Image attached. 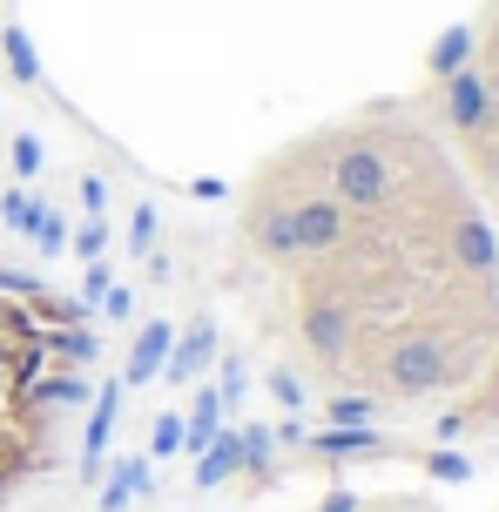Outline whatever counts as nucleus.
I'll use <instances>...</instances> for the list:
<instances>
[{
	"instance_id": "a878e982",
	"label": "nucleus",
	"mask_w": 499,
	"mask_h": 512,
	"mask_svg": "<svg viewBox=\"0 0 499 512\" xmlns=\"http://www.w3.org/2000/svg\"><path fill=\"white\" fill-rule=\"evenodd\" d=\"M54 351H61V358H68V364H88V358H95V351H102V344H95V337H88V331H68V337H54Z\"/></svg>"
},
{
	"instance_id": "9d476101",
	"label": "nucleus",
	"mask_w": 499,
	"mask_h": 512,
	"mask_svg": "<svg viewBox=\"0 0 499 512\" xmlns=\"http://www.w3.org/2000/svg\"><path fill=\"white\" fill-rule=\"evenodd\" d=\"M230 479H243V432H216L210 452L196 459V492H216Z\"/></svg>"
},
{
	"instance_id": "6ab92c4d",
	"label": "nucleus",
	"mask_w": 499,
	"mask_h": 512,
	"mask_svg": "<svg viewBox=\"0 0 499 512\" xmlns=\"http://www.w3.org/2000/svg\"><path fill=\"white\" fill-rule=\"evenodd\" d=\"M263 384H270V398H277V405H284L290 418H297V411L311 405V398H304V378H297L290 364H270V378H263Z\"/></svg>"
},
{
	"instance_id": "aec40b11",
	"label": "nucleus",
	"mask_w": 499,
	"mask_h": 512,
	"mask_svg": "<svg viewBox=\"0 0 499 512\" xmlns=\"http://www.w3.org/2000/svg\"><path fill=\"white\" fill-rule=\"evenodd\" d=\"M41 398H48V405H61V411H75V405H88L95 391H88V378H81V371H61V378L41 384Z\"/></svg>"
},
{
	"instance_id": "f257e3e1",
	"label": "nucleus",
	"mask_w": 499,
	"mask_h": 512,
	"mask_svg": "<svg viewBox=\"0 0 499 512\" xmlns=\"http://www.w3.org/2000/svg\"><path fill=\"white\" fill-rule=\"evenodd\" d=\"M351 230H358V216L317 176H297V155L284 169H263L250 216H243V236L263 263H331L351 243Z\"/></svg>"
},
{
	"instance_id": "cd10ccee",
	"label": "nucleus",
	"mask_w": 499,
	"mask_h": 512,
	"mask_svg": "<svg viewBox=\"0 0 499 512\" xmlns=\"http://www.w3.org/2000/svg\"><path fill=\"white\" fill-rule=\"evenodd\" d=\"M81 209L88 216H108V182L102 176H81Z\"/></svg>"
},
{
	"instance_id": "1a4fd4ad",
	"label": "nucleus",
	"mask_w": 499,
	"mask_h": 512,
	"mask_svg": "<svg viewBox=\"0 0 499 512\" xmlns=\"http://www.w3.org/2000/svg\"><path fill=\"white\" fill-rule=\"evenodd\" d=\"M317 459H378L385 452V438L371 432V425H324V432L304 438Z\"/></svg>"
},
{
	"instance_id": "5701e85b",
	"label": "nucleus",
	"mask_w": 499,
	"mask_h": 512,
	"mask_svg": "<svg viewBox=\"0 0 499 512\" xmlns=\"http://www.w3.org/2000/svg\"><path fill=\"white\" fill-rule=\"evenodd\" d=\"M115 290V270H108V256L88 263V277H81V310H102V297Z\"/></svg>"
},
{
	"instance_id": "7c9ffc66",
	"label": "nucleus",
	"mask_w": 499,
	"mask_h": 512,
	"mask_svg": "<svg viewBox=\"0 0 499 512\" xmlns=\"http://www.w3.org/2000/svg\"><path fill=\"white\" fill-rule=\"evenodd\" d=\"M365 512H425L419 499H385V506H365Z\"/></svg>"
},
{
	"instance_id": "2eb2a0df",
	"label": "nucleus",
	"mask_w": 499,
	"mask_h": 512,
	"mask_svg": "<svg viewBox=\"0 0 499 512\" xmlns=\"http://www.w3.org/2000/svg\"><path fill=\"white\" fill-rule=\"evenodd\" d=\"M34 250H41V256H61V250H68V216H61L54 203L34 209Z\"/></svg>"
},
{
	"instance_id": "bb28decb",
	"label": "nucleus",
	"mask_w": 499,
	"mask_h": 512,
	"mask_svg": "<svg viewBox=\"0 0 499 512\" xmlns=\"http://www.w3.org/2000/svg\"><path fill=\"white\" fill-rule=\"evenodd\" d=\"M102 317H108V324H129V317H135V290H129V283H115V290L102 297Z\"/></svg>"
},
{
	"instance_id": "c85d7f7f",
	"label": "nucleus",
	"mask_w": 499,
	"mask_h": 512,
	"mask_svg": "<svg viewBox=\"0 0 499 512\" xmlns=\"http://www.w3.org/2000/svg\"><path fill=\"white\" fill-rule=\"evenodd\" d=\"M0 290H21V297H34V290H41V283L27 277V270H0Z\"/></svg>"
},
{
	"instance_id": "f03ea898",
	"label": "nucleus",
	"mask_w": 499,
	"mask_h": 512,
	"mask_svg": "<svg viewBox=\"0 0 499 512\" xmlns=\"http://www.w3.org/2000/svg\"><path fill=\"white\" fill-rule=\"evenodd\" d=\"M317 182L338 196L351 216H378V209L398 203V189H405V169H398V149L385 135H324L317 142Z\"/></svg>"
},
{
	"instance_id": "f8f14e48",
	"label": "nucleus",
	"mask_w": 499,
	"mask_h": 512,
	"mask_svg": "<svg viewBox=\"0 0 499 512\" xmlns=\"http://www.w3.org/2000/svg\"><path fill=\"white\" fill-rule=\"evenodd\" d=\"M149 492V459H115V472L102 479V512H129Z\"/></svg>"
},
{
	"instance_id": "39448f33",
	"label": "nucleus",
	"mask_w": 499,
	"mask_h": 512,
	"mask_svg": "<svg viewBox=\"0 0 499 512\" xmlns=\"http://www.w3.org/2000/svg\"><path fill=\"white\" fill-rule=\"evenodd\" d=\"M446 256L466 270L473 283H499V236L493 223L479 216V209H452V223H446Z\"/></svg>"
},
{
	"instance_id": "6e6552de",
	"label": "nucleus",
	"mask_w": 499,
	"mask_h": 512,
	"mask_svg": "<svg viewBox=\"0 0 499 512\" xmlns=\"http://www.w3.org/2000/svg\"><path fill=\"white\" fill-rule=\"evenodd\" d=\"M169 344H176V331H169V317H142V331H135L129 344V371H122V384H156L162 364H169Z\"/></svg>"
},
{
	"instance_id": "393cba45",
	"label": "nucleus",
	"mask_w": 499,
	"mask_h": 512,
	"mask_svg": "<svg viewBox=\"0 0 499 512\" xmlns=\"http://www.w3.org/2000/svg\"><path fill=\"white\" fill-rule=\"evenodd\" d=\"M425 472H432V479H446V486H466V479H473V459H459V452H432Z\"/></svg>"
},
{
	"instance_id": "ddd939ff",
	"label": "nucleus",
	"mask_w": 499,
	"mask_h": 512,
	"mask_svg": "<svg viewBox=\"0 0 499 512\" xmlns=\"http://www.w3.org/2000/svg\"><path fill=\"white\" fill-rule=\"evenodd\" d=\"M0 54H7V68H14V81L21 88H41V54H34V41H27V27H0Z\"/></svg>"
},
{
	"instance_id": "412c9836",
	"label": "nucleus",
	"mask_w": 499,
	"mask_h": 512,
	"mask_svg": "<svg viewBox=\"0 0 499 512\" xmlns=\"http://www.w3.org/2000/svg\"><path fill=\"white\" fill-rule=\"evenodd\" d=\"M68 250H75L81 263H95V256H108V216H88L81 230H68Z\"/></svg>"
},
{
	"instance_id": "9b49d317",
	"label": "nucleus",
	"mask_w": 499,
	"mask_h": 512,
	"mask_svg": "<svg viewBox=\"0 0 499 512\" xmlns=\"http://www.w3.org/2000/svg\"><path fill=\"white\" fill-rule=\"evenodd\" d=\"M473 54H479V34L459 21V27H446V34L432 41L425 68H432V81H446V75H459V68H473Z\"/></svg>"
},
{
	"instance_id": "c756f323",
	"label": "nucleus",
	"mask_w": 499,
	"mask_h": 512,
	"mask_svg": "<svg viewBox=\"0 0 499 512\" xmlns=\"http://www.w3.org/2000/svg\"><path fill=\"white\" fill-rule=\"evenodd\" d=\"M317 512H365V506H358V492H324V506H317Z\"/></svg>"
},
{
	"instance_id": "20e7f679",
	"label": "nucleus",
	"mask_w": 499,
	"mask_h": 512,
	"mask_svg": "<svg viewBox=\"0 0 499 512\" xmlns=\"http://www.w3.org/2000/svg\"><path fill=\"white\" fill-rule=\"evenodd\" d=\"M297 331H304L317 364L344 371L351 351H358V304H351L344 290H331V283H311V290H304V310H297Z\"/></svg>"
},
{
	"instance_id": "a211bd4d",
	"label": "nucleus",
	"mask_w": 499,
	"mask_h": 512,
	"mask_svg": "<svg viewBox=\"0 0 499 512\" xmlns=\"http://www.w3.org/2000/svg\"><path fill=\"white\" fill-rule=\"evenodd\" d=\"M156 236H162V209L156 203H135V216H129V256H149V250H156Z\"/></svg>"
},
{
	"instance_id": "0eeeda50",
	"label": "nucleus",
	"mask_w": 499,
	"mask_h": 512,
	"mask_svg": "<svg viewBox=\"0 0 499 512\" xmlns=\"http://www.w3.org/2000/svg\"><path fill=\"white\" fill-rule=\"evenodd\" d=\"M210 358H216V317H189V331L169 344L162 378H169V384H196L203 371H210Z\"/></svg>"
},
{
	"instance_id": "423d86ee",
	"label": "nucleus",
	"mask_w": 499,
	"mask_h": 512,
	"mask_svg": "<svg viewBox=\"0 0 499 512\" xmlns=\"http://www.w3.org/2000/svg\"><path fill=\"white\" fill-rule=\"evenodd\" d=\"M122 398H129V384H102V391L88 398V432H81V479H88V486L102 479V459H108V438H115V418H122Z\"/></svg>"
},
{
	"instance_id": "4be33fe9",
	"label": "nucleus",
	"mask_w": 499,
	"mask_h": 512,
	"mask_svg": "<svg viewBox=\"0 0 499 512\" xmlns=\"http://www.w3.org/2000/svg\"><path fill=\"white\" fill-rule=\"evenodd\" d=\"M371 418H378V398H365V391L331 398V425H371Z\"/></svg>"
},
{
	"instance_id": "dca6fc26",
	"label": "nucleus",
	"mask_w": 499,
	"mask_h": 512,
	"mask_svg": "<svg viewBox=\"0 0 499 512\" xmlns=\"http://www.w3.org/2000/svg\"><path fill=\"white\" fill-rule=\"evenodd\" d=\"M34 209H41V196H27L21 182H14V189L0 196V223H7L14 236H34Z\"/></svg>"
},
{
	"instance_id": "b1692460",
	"label": "nucleus",
	"mask_w": 499,
	"mask_h": 512,
	"mask_svg": "<svg viewBox=\"0 0 499 512\" xmlns=\"http://www.w3.org/2000/svg\"><path fill=\"white\" fill-rule=\"evenodd\" d=\"M41 162H48V149H41V135H27V128H21V135H14V176H41Z\"/></svg>"
},
{
	"instance_id": "7ed1b4c3",
	"label": "nucleus",
	"mask_w": 499,
	"mask_h": 512,
	"mask_svg": "<svg viewBox=\"0 0 499 512\" xmlns=\"http://www.w3.org/2000/svg\"><path fill=\"white\" fill-rule=\"evenodd\" d=\"M466 364L473 358H466L439 324H405V331H392L371 351L365 371L385 398H432V391H446V384L466 378Z\"/></svg>"
},
{
	"instance_id": "f3484780",
	"label": "nucleus",
	"mask_w": 499,
	"mask_h": 512,
	"mask_svg": "<svg viewBox=\"0 0 499 512\" xmlns=\"http://www.w3.org/2000/svg\"><path fill=\"white\" fill-rule=\"evenodd\" d=\"M183 452V411H156L149 425V459H176Z\"/></svg>"
},
{
	"instance_id": "4468645a",
	"label": "nucleus",
	"mask_w": 499,
	"mask_h": 512,
	"mask_svg": "<svg viewBox=\"0 0 499 512\" xmlns=\"http://www.w3.org/2000/svg\"><path fill=\"white\" fill-rule=\"evenodd\" d=\"M270 452H277V432L270 425H243V472L250 479H270Z\"/></svg>"
}]
</instances>
